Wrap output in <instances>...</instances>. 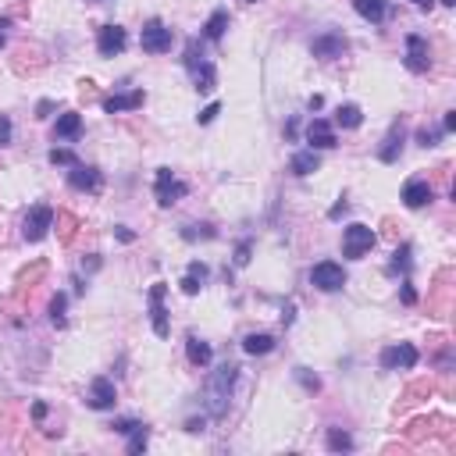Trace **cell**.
I'll list each match as a JSON object with an SVG mask.
<instances>
[{
	"instance_id": "cell-21",
	"label": "cell",
	"mask_w": 456,
	"mask_h": 456,
	"mask_svg": "<svg viewBox=\"0 0 456 456\" xmlns=\"http://www.w3.org/2000/svg\"><path fill=\"white\" fill-rule=\"evenodd\" d=\"M403 154V125H392V132L385 136V143L378 147V160L382 164H396Z\"/></svg>"
},
{
	"instance_id": "cell-42",
	"label": "cell",
	"mask_w": 456,
	"mask_h": 456,
	"mask_svg": "<svg viewBox=\"0 0 456 456\" xmlns=\"http://www.w3.org/2000/svg\"><path fill=\"white\" fill-rule=\"evenodd\" d=\"M11 118L8 114H0V147H8V143H11Z\"/></svg>"
},
{
	"instance_id": "cell-34",
	"label": "cell",
	"mask_w": 456,
	"mask_h": 456,
	"mask_svg": "<svg viewBox=\"0 0 456 456\" xmlns=\"http://www.w3.org/2000/svg\"><path fill=\"white\" fill-rule=\"evenodd\" d=\"M182 236L189 239V242H193V239H214V228H211V225H185Z\"/></svg>"
},
{
	"instance_id": "cell-9",
	"label": "cell",
	"mask_w": 456,
	"mask_h": 456,
	"mask_svg": "<svg viewBox=\"0 0 456 456\" xmlns=\"http://www.w3.org/2000/svg\"><path fill=\"white\" fill-rule=\"evenodd\" d=\"M129 47V32L121 29V25H100V32H96V50H100V57H114V54H121Z\"/></svg>"
},
{
	"instance_id": "cell-37",
	"label": "cell",
	"mask_w": 456,
	"mask_h": 456,
	"mask_svg": "<svg viewBox=\"0 0 456 456\" xmlns=\"http://www.w3.org/2000/svg\"><path fill=\"white\" fill-rule=\"evenodd\" d=\"M79 100H86V103H90V100H100V90H96L93 79H82V82H79Z\"/></svg>"
},
{
	"instance_id": "cell-30",
	"label": "cell",
	"mask_w": 456,
	"mask_h": 456,
	"mask_svg": "<svg viewBox=\"0 0 456 456\" xmlns=\"http://www.w3.org/2000/svg\"><path fill=\"white\" fill-rule=\"evenodd\" d=\"M431 435V421L428 417H417V421H410V428H406V442L410 446H417V442H424Z\"/></svg>"
},
{
	"instance_id": "cell-11",
	"label": "cell",
	"mask_w": 456,
	"mask_h": 456,
	"mask_svg": "<svg viewBox=\"0 0 456 456\" xmlns=\"http://www.w3.org/2000/svg\"><path fill=\"white\" fill-rule=\"evenodd\" d=\"M164 282H154L150 285V321H154V331L160 339H168V331H172V324H168V310H164Z\"/></svg>"
},
{
	"instance_id": "cell-44",
	"label": "cell",
	"mask_w": 456,
	"mask_h": 456,
	"mask_svg": "<svg viewBox=\"0 0 456 456\" xmlns=\"http://www.w3.org/2000/svg\"><path fill=\"white\" fill-rule=\"evenodd\" d=\"M50 111H54V103H50V100H39V107H36V118H47Z\"/></svg>"
},
{
	"instance_id": "cell-5",
	"label": "cell",
	"mask_w": 456,
	"mask_h": 456,
	"mask_svg": "<svg viewBox=\"0 0 456 456\" xmlns=\"http://www.w3.org/2000/svg\"><path fill=\"white\" fill-rule=\"evenodd\" d=\"M139 43H143V50H147V54H168L172 43H175V36H172V29L164 25L160 18H150V22L143 25Z\"/></svg>"
},
{
	"instance_id": "cell-36",
	"label": "cell",
	"mask_w": 456,
	"mask_h": 456,
	"mask_svg": "<svg viewBox=\"0 0 456 456\" xmlns=\"http://www.w3.org/2000/svg\"><path fill=\"white\" fill-rule=\"evenodd\" d=\"M439 139H442V129H431V125H421L417 129V143H421V147H435Z\"/></svg>"
},
{
	"instance_id": "cell-29",
	"label": "cell",
	"mask_w": 456,
	"mask_h": 456,
	"mask_svg": "<svg viewBox=\"0 0 456 456\" xmlns=\"http://www.w3.org/2000/svg\"><path fill=\"white\" fill-rule=\"evenodd\" d=\"M228 29V11H214L211 18H207V25H203V36L207 39H221Z\"/></svg>"
},
{
	"instance_id": "cell-53",
	"label": "cell",
	"mask_w": 456,
	"mask_h": 456,
	"mask_svg": "<svg viewBox=\"0 0 456 456\" xmlns=\"http://www.w3.org/2000/svg\"><path fill=\"white\" fill-rule=\"evenodd\" d=\"M0 172H4V168H0Z\"/></svg>"
},
{
	"instance_id": "cell-41",
	"label": "cell",
	"mask_w": 456,
	"mask_h": 456,
	"mask_svg": "<svg viewBox=\"0 0 456 456\" xmlns=\"http://www.w3.org/2000/svg\"><path fill=\"white\" fill-rule=\"evenodd\" d=\"M218 111H221V103H207V107L196 114V118H200V125H211V121L218 118Z\"/></svg>"
},
{
	"instance_id": "cell-28",
	"label": "cell",
	"mask_w": 456,
	"mask_h": 456,
	"mask_svg": "<svg viewBox=\"0 0 456 456\" xmlns=\"http://www.w3.org/2000/svg\"><path fill=\"white\" fill-rule=\"evenodd\" d=\"M125 435H129V453H132V456H139L143 449H147V439H150V428H147V424H143V421H132V428H129Z\"/></svg>"
},
{
	"instance_id": "cell-47",
	"label": "cell",
	"mask_w": 456,
	"mask_h": 456,
	"mask_svg": "<svg viewBox=\"0 0 456 456\" xmlns=\"http://www.w3.org/2000/svg\"><path fill=\"white\" fill-rule=\"evenodd\" d=\"M453 129H456V111H449L446 121H442V132H453Z\"/></svg>"
},
{
	"instance_id": "cell-33",
	"label": "cell",
	"mask_w": 456,
	"mask_h": 456,
	"mask_svg": "<svg viewBox=\"0 0 456 456\" xmlns=\"http://www.w3.org/2000/svg\"><path fill=\"white\" fill-rule=\"evenodd\" d=\"M431 392H435V385H431V382H413V385L406 388V400H403V403H417V400H428Z\"/></svg>"
},
{
	"instance_id": "cell-40",
	"label": "cell",
	"mask_w": 456,
	"mask_h": 456,
	"mask_svg": "<svg viewBox=\"0 0 456 456\" xmlns=\"http://www.w3.org/2000/svg\"><path fill=\"white\" fill-rule=\"evenodd\" d=\"M296 378L303 382V388H307V392H318V388H321V382H318L314 375H310L307 367H296Z\"/></svg>"
},
{
	"instance_id": "cell-46",
	"label": "cell",
	"mask_w": 456,
	"mask_h": 456,
	"mask_svg": "<svg viewBox=\"0 0 456 456\" xmlns=\"http://www.w3.org/2000/svg\"><path fill=\"white\" fill-rule=\"evenodd\" d=\"M8 29H11V18H0V47L8 43Z\"/></svg>"
},
{
	"instance_id": "cell-1",
	"label": "cell",
	"mask_w": 456,
	"mask_h": 456,
	"mask_svg": "<svg viewBox=\"0 0 456 456\" xmlns=\"http://www.w3.org/2000/svg\"><path fill=\"white\" fill-rule=\"evenodd\" d=\"M236 375H239L236 364H221L211 375V382H207L203 400H207V413H211V417H225V413H228V396H232Z\"/></svg>"
},
{
	"instance_id": "cell-4",
	"label": "cell",
	"mask_w": 456,
	"mask_h": 456,
	"mask_svg": "<svg viewBox=\"0 0 456 456\" xmlns=\"http://www.w3.org/2000/svg\"><path fill=\"white\" fill-rule=\"evenodd\" d=\"M50 228H54V207H47V203H36L32 211L25 214L22 236H25V242H43V239L50 236Z\"/></svg>"
},
{
	"instance_id": "cell-50",
	"label": "cell",
	"mask_w": 456,
	"mask_h": 456,
	"mask_svg": "<svg viewBox=\"0 0 456 456\" xmlns=\"http://www.w3.org/2000/svg\"><path fill=\"white\" fill-rule=\"evenodd\" d=\"M185 428H189V431H203V428H207V421H203V417H200V421L193 417V421H189V424H185Z\"/></svg>"
},
{
	"instance_id": "cell-19",
	"label": "cell",
	"mask_w": 456,
	"mask_h": 456,
	"mask_svg": "<svg viewBox=\"0 0 456 456\" xmlns=\"http://www.w3.org/2000/svg\"><path fill=\"white\" fill-rule=\"evenodd\" d=\"M353 8H357V14L364 18V22H371V25H382L388 18V11H392L388 0H353Z\"/></svg>"
},
{
	"instance_id": "cell-20",
	"label": "cell",
	"mask_w": 456,
	"mask_h": 456,
	"mask_svg": "<svg viewBox=\"0 0 456 456\" xmlns=\"http://www.w3.org/2000/svg\"><path fill=\"white\" fill-rule=\"evenodd\" d=\"M207 278H211L207 264H203V260H193L189 267H185V275H182V293H185V296H196L200 289L207 285Z\"/></svg>"
},
{
	"instance_id": "cell-48",
	"label": "cell",
	"mask_w": 456,
	"mask_h": 456,
	"mask_svg": "<svg viewBox=\"0 0 456 456\" xmlns=\"http://www.w3.org/2000/svg\"><path fill=\"white\" fill-rule=\"evenodd\" d=\"M32 417L43 421V417H47V403H36V406H32Z\"/></svg>"
},
{
	"instance_id": "cell-13",
	"label": "cell",
	"mask_w": 456,
	"mask_h": 456,
	"mask_svg": "<svg viewBox=\"0 0 456 456\" xmlns=\"http://www.w3.org/2000/svg\"><path fill=\"white\" fill-rule=\"evenodd\" d=\"M307 143H310V150H331V147H339L331 121H324V118L310 121V125H307Z\"/></svg>"
},
{
	"instance_id": "cell-51",
	"label": "cell",
	"mask_w": 456,
	"mask_h": 456,
	"mask_svg": "<svg viewBox=\"0 0 456 456\" xmlns=\"http://www.w3.org/2000/svg\"><path fill=\"white\" fill-rule=\"evenodd\" d=\"M410 4H417V8H431L435 0H410Z\"/></svg>"
},
{
	"instance_id": "cell-7",
	"label": "cell",
	"mask_w": 456,
	"mask_h": 456,
	"mask_svg": "<svg viewBox=\"0 0 456 456\" xmlns=\"http://www.w3.org/2000/svg\"><path fill=\"white\" fill-rule=\"evenodd\" d=\"M310 282H314L321 293H339L346 285V271L335 260H321V264H314V271H310Z\"/></svg>"
},
{
	"instance_id": "cell-2",
	"label": "cell",
	"mask_w": 456,
	"mask_h": 456,
	"mask_svg": "<svg viewBox=\"0 0 456 456\" xmlns=\"http://www.w3.org/2000/svg\"><path fill=\"white\" fill-rule=\"evenodd\" d=\"M185 68H189V75H193V86H196L200 93H211V90L218 86L214 65L207 61V54H203V43H200V39H189V43H185Z\"/></svg>"
},
{
	"instance_id": "cell-39",
	"label": "cell",
	"mask_w": 456,
	"mask_h": 456,
	"mask_svg": "<svg viewBox=\"0 0 456 456\" xmlns=\"http://www.w3.org/2000/svg\"><path fill=\"white\" fill-rule=\"evenodd\" d=\"M250 253H253V239H242V242L236 246V264L246 267V264H250Z\"/></svg>"
},
{
	"instance_id": "cell-6",
	"label": "cell",
	"mask_w": 456,
	"mask_h": 456,
	"mask_svg": "<svg viewBox=\"0 0 456 456\" xmlns=\"http://www.w3.org/2000/svg\"><path fill=\"white\" fill-rule=\"evenodd\" d=\"M185 193H189V185H185V182H178L172 168H157L154 196H157V203H160V207H172V203H178Z\"/></svg>"
},
{
	"instance_id": "cell-52",
	"label": "cell",
	"mask_w": 456,
	"mask_h": 456,
	"mask_svg": "<svg viewBox=\"0 0 456 456\" xmlns=\"http://www.w3.org/2000/svg\"><path fill=\"white\" fill-rule=\"evenodd\" d=\"M442 4H446V8H453V4H456V0H442Z\"/></svg>"
},
{
	"instance_id": "cell-35",
	"label": "cell",
	"mask_w": 456,
	"mask_h": 456,
	"mask_svg": "<svg viewBox=\"0 0 456 456\" xmlns=\"http://www.w3.org/2000/svg\"><path fill=\"white\" fill-rule=\"evenodd\" d=\"M392 271H410V246H400L396 253H392Z\"/></svg>"
},
{
	"instance_id": "cell-25",
	"label": "cell",
	"mask_w": 456,
	"mask_h": 456,
	"mask_svg": "<svg viewBox=\"0 0 456 456\" xmlns=\"http://www.w3.org/2000/svg\"><path fill=\"white\" fill-rule=\"evenodd\" d=\"M54 228H57V239L61 242H72L79 232V218L72 211H54Z\"/></svg>"
},
{
	"instance_id": "cell-54",
	"label": "cell",
	"mask_w": 456,
	"mask_h": 456,
	"mask_svg": "<svg viewBox=\"0 0 456 456\" xmlns=\"http://www.w3.org/2000/svg\"><path fill=\"white\" fill-rule=\"evenodd\" d=\"M96 4H100V0H96Z\"/></svg>"
},
{
	"instance_id": "cell-24",
	"label": "cell",
	"mask_w": 456,
	"mask_h": 456,
	"mask_svg": "<svg viewBox=\"0 0 456 456\" xmlns=\"http://www.w3.org/2000/svg\"><path fill=\"white\" fill-rule=\"evenodd\" d=\"M242 349L250 357H264V353H271V349H275V335H267V331H250V335L242 339Z\"/></svg>"
},
{
	"instance_id": "cell-32",
	"label": "cell",
	"mask_w": 456,
	"mask_h": 456,
	"mask_svg": "<svg viewBox=\"0 0 456 456\" xmlns=\"http://www.w3.org/2000/svg\"><path fill=\"white\" fill-rule=\"evenodd\" d=\"M65 307H68V296L65 293H57L54 300H50V321H54V328H65Z\"/></svg>"
},
{
	"instance_id": "cell-12",
	"label": "cell",
	"mask_w": 456,
	"mask_h": 456,
	"mask_svg": "<svg viewBox=\"0 0 456 456\" xmlns=\"http://www.w3.org/2000/svg\"><path fill=\"white\" fill-rule=\"evenodd\" d=\"M413 364H417V349H413L410 342H400V346L382 349V367H385V371H410Z\"/></svg>"
},
{
	"instance_id": "cell-43",
	"label": "cell",
	"mask_w": 456,
	"mask_h": 456,
	"mask_svg": "<svg viewBox=\"0 0 456 456\" xmlns=\"http://www.w3.org/2000/svg\"><path fill=\"white\" fill-rule=\"evenodd\" d=\"M400 296H403V303H417V293H413L410 278H403V289H400Z\"/></svg>"
},
{
	"instance_id": "cell-26",
	"label": "cell",
	"mask_w": 456,
	"mask_h": 456,
	"mask_svg": "<svg viewBox=\"0 0 456 456\" xmlns=\"http://www.w3.org/2000/svg\"><path fill=\"white\" fill-rule=\"evenodd\" d=\"M318 168H321V157L314 150H300L293 157V175H314Z\"/></svg>"
},
{
	"instance_id": "cell-16",
	"label": "cell",
	"mask_w": 456,
	"mask_h": 456,
	"mask_svg": "<svg viewBox=\"0 0 456 456\" xmlns=\"http://www.w3.org/2000/svg\"><path fill=\"white\" fill-rule=\"evenodd\" d=\"M435 200V189L424 182V178H410L406 185H403V203L406 207H413V211H421V207H428Z\"/></svg>"
},
{
	"instance_id": "cell-3",
	"label": "cell",
	"mask_w": 456,
	"mask_h": 456,
	"mask_svg": "<svg viewBox=\"0 0 456 456\" xmlns=\"http://www.w3.org/2000/svg\"><path fill=\"white\" fill-rule=\"evenodd\" d=\"M375 242H378V236L371 232L367 225H349L342 232V253L349 260H360V257H367L371 250H375Z\"/></svg>"
},
{
	"instance_id": "cell-49",
	"label": "cell",
	"mask_w": 456,
	"mask_h": 456,
	"mask_svg": "<svg viewBox=\"0 0 456 456\" xmlns=\"http://www.w3.org/2000/svg\"><path fill=\"white\" fill-rule=\"evenodd\" d=\"M346 207H349V203H346V200H339L335 207H331V218H339V214H346Z\"/></svg>"
},
{
	"instance_id": "cell-8",
	"label": "cell",
	"mask_w": 456,
	"mask_h": 456,
	"mask_svg": "<svg viewBox=\"0 0 456 456\" xmlns=\"http://www.w3.org/2000/svg\"><path fill=\"white\" fill-rule=\"evenodd\" d=\"M68 185L79 193H100V185H103V175L100 168H93V164H72V172H68Z\"/></svg>"
},
{
	"instance_id": "cell-38",
	"label": "cell",
	"mask_w": 456,
	"mask_h": 456,
	"mask_svg": "<svg viewBox=\"0 0 456 456\" xmlns=\"http://www.w3.org/2000/svg\"><path fill=\"white\" fill-rule=\"evenodd\" d=\"M47 160H50V164H65V168L79 164V157H75L72 150H61V147H57V150H50V157H47Z\"/></svg>"
},
{
	"instance_id": "cell-27",
	"label": "cell",
	"mask_w": 456,
	"mask_h": 456,
	"mask_svg": "<svg viewBox=\"0 0 456 456\" xmlns=\"http://www.w3.org/2000/svg\"><path fill=\"white\" fill-rule=\"evenodd\" d=\"M360 121H364V111L357 103H342L335 111V125H342V129H360Z\"/></svg>"
},
{
	"instance_id": "cell-31",
	"label": "cell",
	"mask_w": 456,
	"mask_h": 456,
	"mask_svg": "<svg viewBox=\"0 0 456 456\" xmlns=\"http://www.w3.org/2000/svg\"><path fill=\"white\" fill-rule=\"evenodd\" d=\"M328 449L331 453H349V449H353V439H349L342 428H331L328 431Z\"/></svg>"
},
{
	"instance_id": "cell-14",
	"label": "cell",
	"mask_w": 456,
	"mask_h": 456,
	"mask_svg": "<svg viewBox=\"0 0 456 456\" xmlns=\"http://www.w3.org/2000/svg\"><path fill=\"white\" fill-rule=\"evenodd\" d=\"M346 50H349V39L342 32H324V36L314 39V57H321V61H335Z\"/></svg>"
},
{
	"instance_id": "cell-45",
	"label": "cell",
	"mask_w": 456,
	"mask_h": 456,
	"mask_svg": "<svg viewBox=\"0 0 456 456\" xmlns=\"http://www.w3.org/2000/svg\"><path fill=\"white\" fill-rule=\"evenodd\" d=\"M114 236H118L121 242H132V239H136V236L129 232V228H125V225H118V228H114Z\"/></svg>"
},
{
	"instance_id": "cell-18",
	"label": "cell",
	"mask_w": 456,
	"mask_h": 456,
	"mask_svg": "<svg viewBox=\"0 0 456 456\" xmlns=\"http://www.w3.org/2000/svg\"><path fill=\"white\" fill-rule=\"evenodd\" d=\"M143 100H147V93H143V90H132V93H114V96L103 100V111H107V114L136 111V107H143Z\"/></svg>"
},
{
	"instance_id": "cell-22",
	"label": "cell",
	"mask_w": 456,
	"mask_h": 456,
	"mask_svg": "<svg viewBox=\"0 0 456 456\" xmlns=\"http://www.w3.org/2000/svg\"><path fill=\"white\" fill-rule=\"evenodd\" d=\"M185 353H189V364H196V367H207V364L214 360L211 342H203L200 335H189V339H185Z\"/></svg>"
},
{
	"instance_id": "cell-10",
	"label": "cell",
	"mask_w": 456,
	"mask_h": 456,
	"mask_svg": "<svg viewBox=\"0 0 456 456\" xmlns=\"http://www.w3.org/2000/svg\"><path fill=\"white\" fill-rule=\"evenodd\" d=\"M406 68L410 72H428L431 68V47H428V39L424 36H406Z\"/></svg>"
},
{
	"instance_id": "cell-15",
	"label": "cell",
	"mask_w": 456,
	"mask_h": 456,
	"mask_svg": "<svg viewBox=\"0 0 456 456\" xmlns=\"http://www.w3.org/2000/svg\"><path fill=\"white\" fill-rule=\"evenodd\" d=\"M86 403L93 410H111L118 403V392H114V382L111 378H93L90 392H86Z\"/></svg>"
},
{
	"instance_id": "cell-17",
	"label": "cell",
	"mask_w": 456,
	"mask_h": 456,
	"mask_svg": "<svg viewBox=\"0 0 456 456\" xmlns=\"http://www.w3.org/2000/svg\"><path fill=\"white\" fill-rule=\"evenodd\" d=\"M47 260H32L29 267H22V271H18V278H14V296H25L32 285H39L43 282V275H47Z\"/></svg>"
},
{
	"instance_id": "cell-23",
	"label": "cell",
	"mask_w": 456,
	"mask_h": 456,
	"mask_svg": "<svg viewBox=\"0 0 456 456\" xmlns=\"http://www.w3.org/2000/svg\"><path fill=\"white\" fill-rule=\"evenodd\" d=\"M82 132V114L79 111H65L57 118V125H54V139H75Z\"/></svg>"
}]
</instances>
